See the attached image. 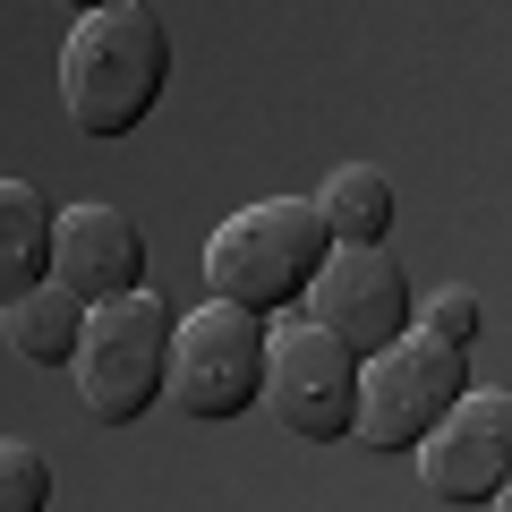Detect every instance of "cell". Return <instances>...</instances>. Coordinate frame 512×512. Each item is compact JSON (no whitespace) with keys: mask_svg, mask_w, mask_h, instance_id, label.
Wrapping results in <instances>:
<instances>
[{"mask_svg":"<svg viewBox=\"0 0 512 512\" xmlns=\"http://www.w3.org/2000/svg\"><path fill=\"white\" fill-rule=\"evenodd\" d=\"M0 512H52V461L26 436H0Z\"/></svg>","mask_w":512,"mask_h":512,"instance_id":"cell-13","label":"cell"},{"mask_svg":"<svg viewBox=\"0 0 512 512\" xmlns=\"http://www.w3.org/2000/svg\"><path fill=\"white\" fill-rule=\"evenodd\" d=\"M52 231H60V214L35 197V188L0 180V308L52 282Z\"/></svg>","mask_w":512,"mask_h":512,"instance_id":"cell-11","label":"cell"},{"mask_svg":"<svg viewBox=\"0 0 512 512\" xmlns=\"http://www.w3.org/2000/svg\"><path fill=\"white\" fill-rule=\"evenodd\" d=\"M325 256H333V231L316 214V197H256L205 239V291L265 325L316 291Z\"/></svg>","mask_w":512,"mask_h":512,"instance_id":"cell-2","label":"cell"},{"mask_svg":"<svg viewBox=\"0 0 512 512\" xmlns=\"http://www.w3.org/2000/svg\"><path fill=\"white\" fill-rule=\"evenodd\" d=\"M171 86V35L146 0H111L86 9L69 26V52H60V111H69L77 137H128L146 128L154 103Z\"/></svg>","mask_w":512,"mask_h":512,"instance_id":"cell-1","label":"cell"},{"mask_svg":"<svg viewBox=\"0 0 512 512\" xmlns=\"http://www.w3.org/2000/svg\"><path fill=\"white\" fill-rule=\"evenodd\" d=\"M171 333H180V316H171L154 291L86 316V350H77V367H69L86 419L137 427L154 402H171Z\"/></svg>","mask_w":512,"mask_h":512,"instance_id":"cell-3","label":"cell"},{"mask_svg":"<svg viewBox=\"0 0 512 512\" xmlns=\"http://www.w3.org/2000/svg\"><path fill=\"white\" fill-rule=\"evenodd\" d=\"M478 325H487V308H478L470 282H444V291L419 299V333H427V342H444V350H470Z\"/></svg>","mask_w":512,"mask_h":512,"instance_id":"cell-14","label":"cell"},{"mask_svg":"<svg viewBox=\"0 0 512 512\" xmlns=\"http://www.w3.org/2000/svg\"><path fill=\"white\" fill-rule=\"evenodd\" d=\"M265 410L299 444H342L359 427V359L333 333H316L308 316L274 325L265 333Z\"/></svg>","mask_w":512,"mask_h":512,"instance_id":"cell-6","label":"cell"},{"mask_svg":"<svg viewBox=\"0 0 512 512\" xmlns=\"http://www.w3.org/2000/svg\"><path fill=\"white\" fill-rule=\"evenodd\" d=\"M52 282L86 308H120L146 291V231L120 205H69L52 231Z\"/></svg>","mask_w":512,"mask_h":512,"instance_id":"cell-9","label":"cell"},{"mask_svg":"<svg viewBox=\"0 0 512 512\" xmlns=\"http://www.w3.org/2000/svg\"><path fill=\"white\" fill-rule=\"evenodd\" d=\"M86 299H69L60 282H43V291L9 299L0 308V342L18 350L26 367H77V350H86Z\"/></svg>","mask_w":512,"mask_h":512,"instance_id":"cell-10","label":"cell"},{"mask_svg":"<svg viewBox=\"0 0 512 512\" xmlns=\"http://www.w3.org/2000/svg\"><path fill=\"white\" fill-rule=\"evenodd\" d=\"M495 512H512V478H504V495H495Z\"/></svg>","mask_w":512,"mask_h":512,"instance_id":"cell-15","label":"cell"},{"mask_svg":"<svg viewBox=\"0 0 512 512\" xmlns=\"http://www.w3.org/2000/svg\"><path fill=\"white\" fill-rule=\"evenodd\" d=\"M419 487L436 495V504L470 512V504H495L512 478V393H487V384H470L461 393V410L436 427V436L419 444Z\"/></svg>","mask_w":512,"mask_h":512,"instance_id":"cell-8","label":"cell"},{"mask_svg":"<svg viewBox=\"0 0 512 512\" xmlns=\"http://www.w3.org/2000/svg\"><path fill=\"white\" fill-rule=\"evenodd\" d=\"M265 402V325L222 299L180 316L171 333V410L197 427H222V419H248Z\"/></svg>","mask_w":512,"mask_h":512,"instance_id":"cell-5","label":"cell"},{"mask_svg":"<svg viewBox=\"0 0 512 512\" xmlns=\"http://www.w3.org/2000/svg\"><path fill=\"white\" fill-rule=\"evenodd\" d=\"M461 393H470V350H444V342H427V333L410 325L384 359L359 367V427H350V436H359L367 453H419V444L461 410Z\"/></svg>","mask_w":512,"mask_h":512,"instance_id":"cell-4","label":"cell"},{"mask_svg":"<svg viewBox=\"0 0 512 512\" xmlns=\"http://www.w3.org/2000/svg\"><path fill=\"white\" fill-rule=\"evenodd\" d=\"M299 308H308V325L333 333L359 367L384 359V350L419 325V291H410V274H402L393 248H333L325 274H316V291L299 299Z\"/></svg>","mask_w":512,"mask_h":512,"instance_id":"cell-7","label":"cell"},{"mask_svg":"<svg viewBox=\"0 0 512 512\" xmlns=\"http://www.w3.org/2000/svg\"><path fill=\"white\" fill-rule=\"evenodd\" d=\"M316 214H325L333 248H384L393 239V180L376 163H342L316 188Z\"/></svg>","mask_w":512,"mask_h":512,"instance_id":"cell-12","label":"cell"}]
</instances>
